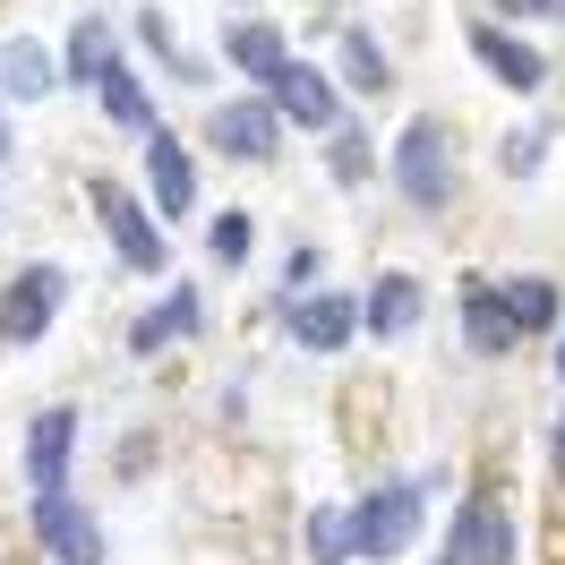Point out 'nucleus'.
<instances>
[{"instance_id":"nucleus-14","label":"nucleus","mask_w":565,"mask_h":565,"mask_svg":"<svg viewBox=\"0 0 565 565\" xmlns=\"http://www.w3.org/2000/svg\"><path fill=\"white\" fill-rule=\"evenodd\" d=\"M172 334H198V291H189V282H180L172 300H163V309H154V318H138L129 326V352H163V343H172Z\"/></svg>"},{"instance_id":"nucleus-19","label":"nucleus","mask_w":565,"mask_h":565,"mask_svg":"<svg viewBox=\"0 0 565 565\" xmlns=\"http://www.w3.org/2000/svg\"><path fill=\"white\" fill-rule=\"evenodd\" d=\"M497 300H505V318L523 326H557V282H540V275H514V282H497Z\"/></svg>"},{"instance_id":"nucleus-8","label":"nucleus","mask_w":565,"mask_h":565,"mask_svg":"<svg viewBox=\"0 0 565 565\" xmlns=\"http://www.w3.org/2000/svg\"><path fill=\"white\" fill-rule=\"evenodd\" d=\"M275 104H223L214 111V146H223V154H232V163H266V154H275Z\"/></svg>"},{"instance_id":"nucleus-7","label":"nucleus","mask_w":565,"mask_h":565,"mask_svg":"<svg viewBox=\"0 0 565 565\" xmlns=\"http://www.w3.org/2000/svg\"><path fill=\"white\" fill-rule=\"evenodd\" d=\"M455 565H514V523H505V505L471 497L455 514Z\"/></svg>"},{"instance_id":"nucleus-29","label":"nucleus","mask_w":565,"mask_h":565,"mask_svg":"<svg viewBox=\"0 0 565 565\" xmlns=\"http://www.w3.org/2000/svg\"><path fill=\"white\" fill-rule=\"evenodd\" d=\"M557 9H565V0H557Z\"/></svg>"},{"instance_id":"nucleus-3","label":"nucleus","mask_w":565,"mask_h":565,"mask_svg":"<svg viewBox=\"0 0 565 565\" xmlns=\"http://www.w3.org/2000/svg\"><path fill=\"white\" fill-rule=\"evenodd\" d=\"M95 214H104V232H111V248H120V266H138V275H163V266H172L163 232L146 223V206L120 189V180H95Z\"/></svg>"},{"instance_id":"nucleus-18","label":"nucleus","mask_w":565,"mask_h":565,"mask_svg":"<svg viewBox=\"0 0 565 565\" xmlns=\"http://www.w3.org/2000/svg\"><path fill=\"white\" fill-rule=\"evenodd\" d=\"M104 111L120 120V129H138V138H154L163 120H154V104H146V86H138V70H120L111 61V77H104Z\"/></svg>"},{"instance_id":"nucleus-9","label":"nucleus","mask_w":565,"mask_h":565,"mask_svg":"<svg viewBox=\"0 0 565 565\" xmlns=\"http://www.w3.org/2000/svg\"><path fill=\"white\" fill-rule=\"evenodd\" d=\"M471 52H480V70H489V77H505L514 95H531V86L548 77V70H540V52H531V43H514L505 26H489V18L471 26Z\"/></svg>"},{"instance_id":"nucleus-21","label":"nucleus","mask_w":565,"mask_h":565,"mask_svg":"<svg viewBox=\"0 0 565 565\" xmlns=\"http://www.w3.org/2000/svg\"><path fill=\"white\" fill-rule=\"evenodd\" d=\"M70 77H77V86H104V77H111V35L95 26V18L70 35Z\"/></svg>"},{"instance_id":"nucleus-28","label":"nucleus","mask_w":565,"mask_h":565,"mask_svg":"<svg viewBox=\"0 0 565 565\" xmlns=\"http://www.w3.org/2000/svg\"><path fill=\"white\" fill-rule=\"evenodd\" d=\"M557 369H565V343H557Z\"/></svg>"},{"instance_id":"nucleus-22","label":"nucleus","mask_w":565,"mask_h":565,"mask_svg":"<svg viewBox=\"0 0 565 565\" xmlns=\"http://www.w3.org/2000/svg\"><path fill=\"white\" fill-rule=\"evenodd\" d=\"M343 70H352V86H369V95H377V86H394V77H386V52L360 35V26H343Z\"/></svg>"},{"instance_id":"nucleus-17","label":"nucleus","mask_w":565,"mask_h":565,"mask_svg":"<svg viewBox=\"0 0 565 565\" xmlns=\"http://www.w3.org/2000/svg\"><path fill=\"white\" fill-rule=\"evenodd\" d=\"M0 86L18 95V104H35V95H52V61H43L35 35H18L9 52H0Z\"/></svg>"},{"instance_id":"nucleus-23","label":"nucleus","mask_w":565,"mask_h":565,"mask_svg":"<svg viewBox=\"0 0 565 565\" xmlns=\"http://www.w3.org/2000/svg\"><path fill=\"white\" fill-rule=\"evenodd\" d=\"M326 172L343 180V189H360V180L377 172V154H369V138H360V129H343V138L326 146Z\"/></svg>"},{"instance_id":"nucleus-20","label":"nucleus","mask_w":565,"mask_h":565,"mask_svg":"<svg viewBox=\"0 0 565 565\" xmlns=\"http://www.w3.org/2000/svg\"><path fill=\"white\" fill-rule=\"evenodd\" d=\"M309 557H318V565H343V557H360L352 514H343V505H318V514H309Z\"/></svg>"},{"instance_id":"nucleus-11","label":"nucleus","mask_w":565,"mask_h":565,"mask_svg":"<svg viewBox=\"0 0 565 565\" xmlns=\"http://www.w3.org/2000/svg\"><path fill=\"white\" fill-rule=\"evenodd\" d=\"M146 180H154V206H163V214H189L198 172H189V154H180L172 129H154V138H146Z\"/></svg>"},{"instance_id":"nucleus-4","label":"nucleus","mask_w":565,"mask_h":565,"mask_svg":"<svg viewBox=\"0 0 565 565\" xmlns=\"http://www.w3.org/2000/svg\"><path fill=\"white\" fill-rule=\"evenodd\" d=\"M61 300H70V275L61 266H26V275L0 291V334L9 343H43V326L61 318Z\"/></svg>"},{"instance_id":"nucleus-6","label":"nucleus","mask_w":565,"mask_h":565,"mask_svg":"<svg viewBox=\"0 0 565 565\" xmlns=\"http://www.w3.org/2000/svg\"><path fill=\"white\" fill-rule=\"evenodd\" d=\"M360 318H369V309L334 300V291H326V300H282V334H291L300 352H343Z\"/></svg>"},{"instance_id":"nucleus-1","label":"nucleus","mask_w":565,"mask_h":565,"mask_svg":"<svg viewBox=\"0 0 565 565\" xmlns=\"http://www.w3.org/2000/svg\"><path fill=\"white\" fill-rule=\"evenodd\" d=\"M420 480H386V489H369L352 505V540H360V557H403L412 540H420Z\"/></svg>"},{"instance_id":"nucleus-10","label":"nucleus","mask_w":565,"mask_h":565,"mask_svg":"<svg viewBox=\"0 0 565 565\" xmlns=\"http://www.w3.org/2000/svg\"><path fill=\"white\" fill-rule=\"evenodd\" d=\"M275 104H282V120H300V129H334V86H326V70H309V61H291V70L275 77Z\"/></svg>"},{"instance_id":"nucleus-13","label":"nucleus","mask_w":565,"mask_h":565,"mask_svg":"<svg viewBox=\"0 0 565 565\" xmlns=\"http://www.w3.org/2000/svg\"><path fill=\"white\" fill-rule=\"evenodd\" d=\"M462 334H471V352H514V334H523V326L505 318V300H497L489 282H471V291H462Z\"/></svg>"},{"instance_id":"nucleus-27","label":"nucleus","mask_w":565,"mask_h":565,"mask_svg":"<svg viewBox=\"0 0 565 565\" xmlns=\"http://www.w3.org/2000/svg\"><path fill=\"white\" fill-rule=\"evenodd\" d=\"M548 455H557V471H565V412H557V428H548Z\"/></svg>"},{"instance_id":"nucleus-16","label":"nucleus","mask_w":565,"mask_h":565,"mask_svg":"<svg viewBox=\"0 0 565 565\" xmlns=\"http://www.w3.org/2000/svg\"><path fill=\"white\" fill-rule=\"evenodd\" d=\"M223 52H232V61H241L248 77H266V86H275V77L291 70V52H282V35H275V26H232V35H223Z\"/></svg>"},{"instance_id":"nucleus-26","label":"nucleus","mask_w":565,"mask_h":565,"mask_svg":"<svg viewBox=\"0 0 565 565\" xmlns=\"http://www.w3.org/2000/svg\"><path fill=\"white\" fill-rule=\"evenodd\" d=\"M497 9H514V18H548L557 0H497Z\"/></svg>"},{"instance_id":"nucleus-5","label":"nucleus","mask_w":565,"mask_h":565,"mask_svg":"<svg viewBox=\"0 0 565 565\" xmlns=\"http://www.w3.org/2000/svg\"><path fill=\"white\" fill-rule=\"evenodd\" d=\"M35 531H43V548H52V565H104V531H95V514L70 505V489L35 497Z\"/></svg>"},{"instance_id":"nucleus-12","label":"nucleus","mask_w":565,"mask_h":565,"mask_svg":"<svg viewBox=\"0 0 565 565\" xmlns=\"http://www.w3.org/2000/svg\"><path fill=\"white\" fill-rule=\"evenodd\" d=\"M70 437H77V412H43L35 420V446H26L35 497H61V480H70Z\"/></svg>"},{"instance_id":"nucleus-24","label":"nucleus","mask_w":565,"mask_h":565,"mask_svg":"<svg viewBox=\"0 0 565 565\" xmlns=\"http://www.w3.org/2000/svg\"><path fill=\"white\" fill-rule=\"evenodd\" d=\"M214 257H223V266L248 257V214H223V223H214Z\"/></svg>"},{"instance_id":"nucleus-25","label":"nucleus","mask_w":565,"mask_h":565,"mask_svg":"<svg viewBox=\"0 0 565 565\" xmlns=\"http://www.w3.org/2000/svg\"><path fill=\"white\" fill-rule=\"evenodd\" d=\"M531 163H540V129H514L505 138V172H531Z\"/></svg>"},{"instance_id":"nucleus-15","label":"nucleus","mask_w":565,"mask_h":565,"mask_svg":"<svg viewBox=\"0 0 565 565\" xmlns=\"http://www.w3.org/2000/svg\"><path fill=\"white\" fill-rule=\"evenodd\" d=\"M412 318H420V282L377 275V291H369V334H412Z\"/></svg>"},{"instance_id":"nucleus-2","label":"nucleus","mask_w":565,"mask_h":565,"mask_svg":"<svg viewBox=\"0 0 565 565\" xmlns=\"http://www.w3.org/2000/svg\"><path fill=\"white\" fill-rule=\"evenodd\" d=\"M394 189H403L412 206H446V198H455V154H446V129H437V120H412V129L394 138Z\"/></svg>"}]
</instances>
